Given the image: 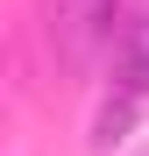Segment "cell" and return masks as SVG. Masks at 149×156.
Segmentation results:
<instances>
[{"label":"cell","instance_id":"obj_1","mask_svg":"<svg viewBox=\"0 0 149 156\" xmlns=\"http://www.w3.org/2000/svg\"><path fill=\"white\" fill-rule=\"evenodd\" d=\"M50 14V50L78 71L92 64L99 50H114V29H121V0H43Z\"/></svg>","mask_w":149,"mask_h":156}]
</instances>
